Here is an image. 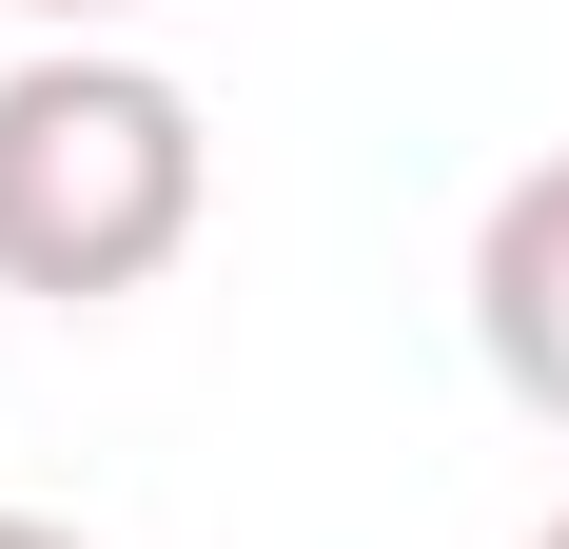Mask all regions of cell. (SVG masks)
I'll return each instance as SVG.
<instances>
[{
	"instance_id": "6da1fadb",
	"label": "cell",
	"mask_w": 569,
	"mask_h": 549,
	"mask_svg": "<svg viewBox=\"0 0 569 549\" xmlns=\"http://www.w3.org/2000/svg\"><path fill=\"white\" fill-rule=\"evenodd\" d=\"M197 197H217V138H197V99L158 59L59 40V59L0 79V295L99 315V295L197 256Z\"/></svg>"
},
{
	"instance_id": "7a4b0ae2",
	"label": "cell",
	"mask_w": 569,
	"mask_h": 549,
	"mask_svg": "<svg viewBox=\"0 0 569 549\" xmlns=\"http://www.w3.org/2000/svg\"><path fill=\"white\" fill-rule=\"evenodd\" d=\"M471 353L530 392V412H569V158H530L491 217H471Z\"/></svg>"
},
{
	"instance_id": "3957f363",
	"label": "cell",
	"mask_w": 569,
	"mask_h": 549,
	"mask_svg": "<svg viewBox=\"0 0 569 549\" xmlns=\"http://www.w3.org/2000/svg\"><path fill=\"white\" fill-rule=\"evenodd\" d=\"M20 20H59V40H99V20H138V0H20Z\"/></svg>"
},
{
	"instance_id": "277c9868",
	"label": "cell",
	"mask_w": 569,
	"mask_h": 549,
	"mask_svg": "<svg viewBox=\"0 0 569 549\" xmlns=\"http://www.w3.org/2000/svg\"><path fill=\"white\" fill-rule=\"evenodd\" d=\"M0 549H79V530H59V510H0Z\"/></svg>"
},
{
	"instance_id": "5b68a950",
	"label": "cell",
	"mask_w": 569,
	"mask_h": 549,
	"mask_svg": "<svg viewBox=\"0 0 569 549\" xmlns=\"http://www.w3.org/2000/svg\"><path fill=\"white\" fill-rule=\"evenodd\" d=\"M530 549H569V510H550V530H530Z\"/></svg>"
}]
</instances>
